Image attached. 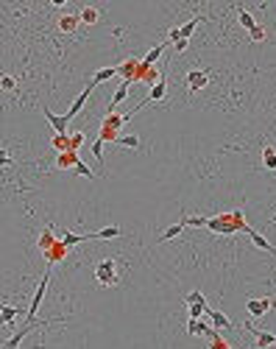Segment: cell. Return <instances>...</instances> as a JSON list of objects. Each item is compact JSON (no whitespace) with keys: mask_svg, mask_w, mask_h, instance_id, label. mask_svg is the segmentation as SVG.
<instances>
[{"mask_svg":"<svg viewBox=\"0 0 276 349\" xmlns=\"http://www.w3.org/2000/svg\"><path fill=\"white\" fill-rule=\"evenodd\" d=\"M245 218L240 210L234 213H226V215H215V218H207V229L212 232H221V235H232V232H243L245 229Z\"/></svg>","mask_w":276,"mask_h":349,"instance_id":"6da1fadb","label":"cell"},{"mask_svg":"<svg viewBox=\"0 0 276 349\" xmlns=\"http://www.w3.org/2000/svg\"><path fill=\"white\" fill-rule=\"evenodd\" d=\"M126 123V115H114V112H109L106 117H103V126H100V143H114L117 140V132H120V126Z\"/></svg>","mask_w":276,"mask_h":349,"instance_id":"7a4b0ae2","label":"cell"},{"mask_svg":"<svg viewBox=\"0 0 276 349\" xmlns=\"http://www.w3.org/2000/svg\"><path fill=\"white\" fill-rule=\"evenodd\" d=\"M95 280L103 285V288H112V285H117V263L112 257L100 260L98 268H95Z\"/></svg>","mask_w":276,"mask_h":349,"instance_id":"3957f363","label":"cell"},{"mask_svg":"<svg viewBox=\"0 0 276 349\" xmlns=\"http://www.w3.org/2000/svg\"><path fill=\"white\" fill-rule=\"evenodd\" d=\"M274 304H276V299H248L245 310H248V316L260 318V316H268V310H274Z\"/></svg>","mask_w":276,"mask_h":349,"instance_id":"277c9868","label":"cell"},{"mask_svg":"<svg viewBox=\"0 0 276 349\" xmlns=\"http://www.w3.org/2000/svg\"><path fill=\"white\" fill-rule=\"evenodd\" d=\"M48 280H50V274H45L42 282H39V288H36V293H33V299H31V307H28V321H36V310H39V304H42L45 299V291H48Z\"/></svg>","mask_w":276,"mask_h":349,"instance_id":"5b68a950","label":"cell"},{"mask_svg":"<svg viewBox=\"0 0 276 349\" xmlns=\"http://www.w3.org/2000/svg\"><path fill=\"white\" fill-rule=\"evenodd\" d=\"M245 330L254 335V341H257V347L260 349H268V347H276V335H271V332H265V330H257L251 321H245Z\"/></svg>","mask_w":276,"mask_h":349,"instance_id":"8992f818","label":"cell"},{"mask_svg":"<svg viewBox=\"0 0 276 349\" xmlns=\"http://www.w3.org/2000/svg\"><path fill=\"white\" fill-rule=\"evenodd\" d=\"M207 318L212 321V327L221 332V330H232V321H229V316L226 313H221V310H210L207 307Z\"/></svg>","mask_w":276,"mask_h":349,"instance_id":"52a82bcc","label":"cell"},{"mask_svg":"<svg viewBox=\"0 0 276 349\" xmlns=\"http://www.w3.org/2000/svg\"><path fill=\"white\" fill-rule=\"evenodd\" d=\"M33 327H39V321H28V324L22 327V330H17V332H14V335H11L9 341H6V347H3V349H17V347L22 344V338L28 335V332L33 330Z\"/></svg>","mask_w":276,"mask_h":349,"instance_id":"ba28073f","label":"cell"},{"mask_svg":"<svg viewBox=\"0 0 276 349\" xmlns=\"http://www.w3.org/2000/svg\"><path fill=\"white\" fill-rule=\"evenodd\" d=\"M45 117H48V123L53 126L56 134H67V123H70V120H67L65 115H53L50 109H45Z\"/></svg>","mask_w":276,"mask_h":349,"instance_id":"9c48e42d","label":"cell"},{"mask_svg":"<svg viewBox=\"0 0 276 349\" xmlns=\"http://www.w3.org/2000/svg\"><path fill=\"white\" fill-rule=\"evenodd\" d=\"M114 76H117V67H100V70H95V76H92V81H89V90H95L98 84L114 79Z\"/></svg>","mask_w":276,"mask_h":349,"instance_id":"30bf717a","label":"cell"},{"mask_svg":"<svg viewBox=\"0 0 276 349\" xmlns=\"http://www.w3.org/2000/svg\"><path fill=\"white\" fill-rule=\"evenodd\" d=\"M207 81H210V76H207V73H201V70H190V73H187V87L193 92L201 90V87H207Z\"/></svg>","mask_w":276,"mask_h":349,"instance_id":"8fae6325","label":"cell"},{"mask_svg":"<svg viewBox=\"0 0 276 349\" xmlns=\"http://www.w3.org/2000/svg\"><path fill=\"white\" fill-rule=\"evenodd\" d=\"M243 232H245L248 237H251V240H254V246H257V249H262V251H271V254H276V249L271 246V243H268L265 237H262L260 232H257V229H251V226H245Z\"/></svg>","mask_w":276,"mask_h":349,"instance_id":"7c38bea8","label":"cell"},{"mask_svg":"<svg viewBox=\"0 0 276 349\" xmlns=\"http://www.w3.org/2000/svg\"><path fill=\"white\" fill-rule=\"evenodd\" d=\"M89 92H92V90H89V87H87V90L81 92V95H78L76 101H73V106H70V109H67V115H65L67 120H73V117H76V115H78V112H81V109H84V103H87V98H89Z\"/></svg>","mask_w":276,"mask_h":349,"instance_id":"4fadbf2b","label":"cell"},{"mask_svg":"<svg viewBox=\"0 0 276 349\" xmlns=\"http://www.w3.org/2000/svg\"><path fill=\"white\" fill-rule=\"evenodd\" d=\"M123 229L120 226H106V229H98V232H92L89 240H109V237H120Z\"/></svg>","mask_w":276,"mask_h":349,"instance_id":"5bb4252c","label":"cell"},{"mask_svg":"<svg viewBox=\"0 0 276 349\" xmlns=\"http://www.w3.org/2000/svg\"><path fill=\"white\" fill-rule=\"evenodd\" d=\"M76 162H78L76 151H62L59 159H56V165H59V168H76Z\"/></svg>","mask_w":276,"mask_h":349,"instance_id":"9a60e30c","label":"cell"},{"mask_svg":"<svg viewBox=\"0 0 276 349\" xmlns=\"http://www.w3.org/2000/svg\"><path fill=\"white\" fill-rule=\"evenodd\" d=\"M129 90H131V81H123V84H120V90L114 92V98L109 101V112H112V109H114V106H117L120 101H126V98H129Z\"/></svg>","mask_w":276,"mask_h":349,"instance_id":"2e32d148","label":"cell"},{"mask_svg":"<svg viewBox=\"0 0 276 349\" xmlns=\"http://www.w3.org/2000/svg\"><path fill=\"white\" fill-rule=\"evenodd\" d=\"M17 316H20V310H17L14 304H3V307H0V324H11Z\"/></svg>","mask_w":276,"mask_h":349,"instance_id":"e0dca14e","label":"cell"},{"mask_svg":"<svg viewBox=\"0 0 276 349\" xmlns=\"http://www.w3.org/2000/svg\"><path fill=\"white\" fill-rule=\"evenodd\" d=\"M187 332H190V335H207V332H210V327L204 324L201 318H190V321H187Z\"/></svg>","mask_w":276,"mask_h":349,"instance_id":"ac0fdd59","label":"cell"},{"mask_svg":"<svg viewBox=\"0 0 276 349\" xmlns=\"http://www.w3.org/2000/svg\"><path fill=\"white\" fill-rule=\"evenodd\" d=\"M78 23H81V20H78V14H65V17L59 20V28H62L65 34H70V31H76Z\"/></svg>","mask_w":276,"mask_h":349,"instance_id":"d6986e66","label":"cell"},{"mask_svg":"<svg viewBox=\"0 0 276 349\" xmlns=\"http://www.w3.org/2000/svg\"><path fill=\"white\" fill-rule=\"evenodd\" d=\"M198 23H201V17H193L190 23H184L181 28H179V39H190V36H193V31L198 28Z\"/></svg>","mask_w":276,"mask_h":349,"instance_id":"ffe728a7","label":"cell"},{"mask_svg":"<svg viewBox=\"0 0 276 349\" xmlns=\"http://www.w3.org/2000/svg\"><path fill=\"white\" fill-rule=\"evenodd\" d=\"M262 162H265L268 170H276V148H274V146H265V148H262Z\"/></svg>","mask_w":276,"mask_h":349,"instance_id":"44dd1931","label":"cell"},{"mask_svg":"<svg viewBox=\"0 0 276 349\" xmlns=\"http://www.w3.org/2000/svg\"><path fill=\"white\" fill-rule=\"evenodd\" d=\"M181 229H184V224H181V221H179V224H173V226H167L165 232L159 235V243H165V240H173L176 235H181Z\"/></svg>","mask_w":276,"mask_h":349,"instance_id":"7402d4cb","label":"cell"},{"mask_svg":"<svg viewBox=\"0 0 276 349\" xmlns=\"http://www.w3.org/2000/svg\"><path fill=\"white\" fill-rule=\"evenodd\" d=\"M78 20H81V23H87V25L98 23V9H92V6H87V9H81V14H78Z\"/></svg>","mask_w":276,"mask_h":349,"instance_id":"603a6c76","label":"cell"},{"mask_svg":"<svg viewBox=\"0 0 276 349\" xmlns=\"http://www.w3.org/2000/svg\"><path fill=\"white\" fill-rule=\"evenodd\" d=\"M114 143L123 146V148H140V137H137V134H123V137H117Z\"/></svg>","mask_w":276,"mask_h":349,"instance_id":"cb8c5ba5","label":"cell"},{"mask_svg":"<svg viewBox=\"0 0 276 349\" xmlns=\"http://www.w3.org/2000/svg\"><path fill=\"white\" fill-rule=\"evenodd\" d=\"M84 240H89V235H76V232H67V235L62 237V243H65L67 249L76 246V243H84Z\"/></svg>","mask_w":276,"mask_h":349,"instance_id":"d4e9b609","label":"cell"},{"mask_svg":"<svg viewBox=\"0 0 276 349\" xmlns=\"http://www.w3.org/2000/svg\"><path fill=\"white\" fill-rule=\"evenodd\" d=\"M84 140H87V137H84V132H76V134H70V151H76V154H78V148L84 146Z\"/></svg>","mask_w":276,"mask_h":349,"instance_id":"484cf974","label":"cell"},{"mask_svg":"<svg viewBox=\"0 0 276 349\" xmlns=\"http://www.w3.org/2000/svg\"><path fill=\"white\" fill-rule=\"evenodd\" d=\"M39 249H42V251H50V249H53V232H50V229L39 237Z\"/></svg>","mask_w":276,"mask_h":349,"instance_id":"4316f807","label":"cell"},{"mask_svg":"<svg viewBox=\"0 0 276 349\" xmlns=\"http://www.w3.org/2000/svg\"><path fill=\"white\" fill-rule=\"evenodd\" d=\"M53 146L59 148V151H70V137H67V134H56L53 137Z\"/></svg>","mask_w":276,"mask_h":349,"instance_id":"83f0119b","label":"cell"},{"mask_svg":"<svg viewBox=\"0 0 276 349\" xmlns=\"http://www.w3.org/2000/svg\"><path fill=\"white\" fill-rule=\"evenodd\" d=\"M184 299H187V304H207V299H204V293L201 291H190Z\"/></svg>","mask_w":276,"mask_h":349,"instance_id":"f1b7e54d","label":"cell"},{"mask_svg":"<svg viewBox=\"0 0 276 349\" xmlns=\"http://www.w3.org/2000/svg\"><path fill=\"white\" fill-rule=\"evenodd\" d=\"M240 23H243V28H248V31L257 25L254 17H251V12H245V9H240Z\"/></svg>","mask_w":276,"mask_h":349,"instance_id":"f546056e","label":"cell"},{"mask_svg":"<svg viewBox=\"0 0 276 349\" xmlns=\"http://www.w3.org/2000/svg\"><path fill=\"white\" fill-rule=\"evenodd\" d=\"M76 173H78V176H87V179H95V173L89 170V165H84L81 159H78V162H76Z\"/></svg>","mask_w":276,"mask_h":349,"instance_id":"4dcf8cb0","label":"cell"},{"mask_svg":"<svg viewBox=\"0 0 276 349\" xmlns=\"http://www.w3.org/2000/svg\"><path fill=\"white\" fill-rule=\"evenodd\" d=\"M248 34H251V42H262V39H265V28H262V25H254Z\"/></svg>","mask_w":276,"mask_h":349,"instance_id":"1f68e13d","label":"cell"},{"mask_svg":"<svg viewBox=\"0 0 276 349\" xmlns=\"http://www.w3.org/2000/svg\"><path fill=\"white\" fill-rule=\"evenodd\" d=\"M207 316V304H190V318H201Z\"/></svg>","mask_w":276,"mask_h":349,"instance_id":"d6a6232c","label":"cell"},{"mask_svg":"<svg viewBox=\"0 0 276 349\" xmlns=\"http://www.w3.org/2000/svg\"><path fill=\"white\" fill-rule=\"evenodd\" d=\"M92 157L98 159L100 165H103V143H100V140H95V143H92Z\"/></svg>","mask_w":276,"mask_h":349,"instance_id":"836d02e7","label":"cell"},{"mask_svg":"<svg viewBox=\"0 0 276 349\" xmlns=\"http://www.w3.org/2000/svg\"><path fill=\"white\" fill-rule=\"evenodd\" d=\"M0 87H3V90H14V87H17V81L11 79V76H0Z\"/></svg>","mask_w":276,"mask_h":349,"instance_id":"e575fe53","label":"cell"},{"mask_svg":"<svg viewBox=\"0 0 276 349\" xmlns=\"http://www.w3.org/2000/svg\"><path fill=\"white\" fill-rule=\"evenodd\" d=\"M0 165H3V168L11 165V157H9V151H6V148H0Z\"/></svg>","mask_w":276,"mask_h":349,"instance_id":"d590c367","label":"cell"},{"mask_svg":"<svg viewBox=\"0 0 276 349\" xmlns=\"http://www.w3.org/2000/svg\"><path fill=\"white\" fill-rule=\"evenodd\" d=\"M173 50H176V53H184V50H187V39H179V42H173Z\"/></svg>","mask_w":276,"mask_h":349,"instance_id":"8d00e7d4","label":"cell"},{"mask_svg":"<svg viewBox=\"0 0 276 349\" xmlns=\"http://www.w3.org/2000/svg\"><path fill=\"white\" fill-rule=\"evenodd\" d=\"M271 224H276V215H274V218H271Z\"/></svg>","mask_w":276,"mask_h":349,"instance_id":"74e56055","label":"cell"}]
</instances>
